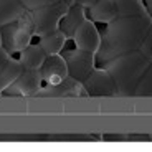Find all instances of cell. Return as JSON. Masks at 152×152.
<instances>
[{
    "label": "cell",
    "instance_id": "obj_13",
    "mask_svg": "<svg viewBox=\"0 0 152 152\" xmlns=\"http://www.w3.org/2000/svg\"><path fill=\"white\" fill-rule=\"evenodd\" d=\"M45 58H46L45 50L40 46V43H33V42L18 53V60L25 69H40Z\"/></svg>",
    "mask_w": 152,
    "mask_h": 152
},
{
    "label": "cell",
    "instance_id": "obj_2",
    "mask_svg": "<svg viewBox=\"0 0 152 152\" xmlns=\"http://www.w3.org/2000/svg\"><path fill=\"white\" fill-rule=\"evenodd\" d=\"M149 63L151 60H147L139 50H136V51H129V53L113 58L103 66L113 76L118 96L129 98V96H134L136 86L139 84Z\"/></svg>",
    "mask_w": 152,
    "mask_h": 152
},
{
    "label": "cell",
    "instance_id": "obj_11",
    "mask_svg": "<svg viewBox=\"0 0 152 152\" xmlns=\"http://www.w3.org/2000/svg\"><path fill=\"white\" fill-rule=\"evenodd\" d=\"M86 17L98 25H106V23L113 22L114 18H118V7L114 0H96L93 5L86 8Z\"/></svg>",
    "mask_w": 152,
    "mask_h": 152
},
{
    "label": "cell",
    "instance_id": "obj_5",
    "mask_svg": "<svg viewBox=\"0 0 152 152\" xmlns=\"http://www.w3.org/2000/svg\"><path fill=\"white\" fill-rule=\"evenodd\" d=\"M83 86L86 89V96H91V98H113V96H118L113 76L109 75V71L104 66H96L83 80Z\"/></svg>",
    "mask_w": 152,
    "mask_h": 152
},
{
    "label": "cell",
    "instance_id": "obj_21",
    "mask_svg": "<svg viewBox=\"0 0 152 152\" xmlns=\"http://www.w3.org/2000/svg\"><path fill=\"white\" fill-rule=\"evenodd\" d=\"M69 5H73V4H78V5H83L84 8H88L89 5H93L96 2V0H66Z\"/></svg>",
    "mask_w": 152,
    "mask_h": 152
},
{
    "label": "cell",
    "instance_id": "obj_22",
    "mask_svg": "<svg viewBox=\"0 0 152 152\" xmlns=\"http://www.w3.org/2000/svg\"><path fill=\"white\" fill-rule=\"evenodd\" d=\"M8 56H10V53H8L4 46H0V68H2V65L8 60Z\"/></svg>",
    "mask_w": 152,
    "mask_h": 152
},
{
    "label": "cell",
    "instance_id": "obj_7",
    "mask_svg": "<svg viewBox=\"0 0 152 152\" xmlns=\"http://www.w3.org/2000/svg\"><path fill=\"white\" fill-rule=\"evenodd\" d=\"M43 86V78L40 69H23L15 83L5 89L4 93L12 96H37Z\"/></svg>",
    "mask_w": 152,
    "mask_h": 152
},
{
    "label": "cell",
    "instance_id": "obj_3",
    "mask_svg": "<svg viewBox=\"0 0 152 152\" xmlns=\"http://www.w3.org/2000/svg\"><path fill=\"white\" fill-rule=\"evenodd\" d=\"M0 30H2V46L10 55H18L35 38L31 10H25L17 22L0 27Z\"/></svg>",
    "mask_w": 152,
    "mask_h": 152
},
{
    "label": "cell",
    "instance_id": "obj_17",
    "mask_svg": "<svg viewBox=\"0 0 152 152\" xmlns=\"http://www.w3.org/2000/svg\"><path fill=\"white\" fill-rule=\"evenodd\" d=\"M118 17H151L142 0H114Z\"/></svg>",
    "mask_w": 152,
    "mask_h": 152
},
{
    "label": "cell",
    "instance_id": "obj_10",
    "mask_svg": "<svg viewBox=\"0 0 152 152\" xmlns=\"http://www.w3.org/2000/svg\"><path fill=\"white\" fill-rule=\"evenodd\" d=\"M37 96H86L83 83L73 76H66L65 80L58 84H45L38 91Z\"/></svg>",
    "mask_w": 152,
    "mask_h": 152
},
{
    "label": "cell",
    "instance_id": "obj_14",
    "mask_svg": "<svg viewBox=\"0 0 152 152\" xmlns=\"http://www.w3.org/2000/svg\"><path fill=\"white\" fill-rule=\"evenodd\" d=\"M23 65L20 63L18 58H15L13 55L8 56V60L5 61L2 68H0V94H4V91L7 89L10 84L15 83V80L22 75Z\"/></svg>",
    "mask_w": 152,
    "mask_h": 152
},
{
    "label": "cell",
    "instance_id": "obj_23",
    "mask_svg": "<svg viewBox=\"0 0 152 152\" xmlns=\"http://www.w3.org/2000/svg\"><path fill=\"white\" fill-rule=\"evenodd\" d=\"M144 2V5H145V10H147V13L152 17V0H142Z\"/></svg>",
    "mask_w": 152,
    "mask_h": 152
},
{
    "label": "cell",
    "instance_id": "obj_12",
    "mask_svg": "<svg viewBox=\"0 0 152 152\" xmlns=\"http://www.w3.org/2000/svg\"><path fill=\"white\" fill-rule=\"evenodd\" d=\"M86 18V8L83 5H78V4H73L69 5L68 12L65 13V17L61 18L60 22V30L66 35L68 42L73 38L75 35V30L80 27V23Z\"/></svg>",
    "mask_w": 152,
    "mask_h": 152
},
{
    "label": "cell",
    "instance_id": "obj_18",
    "mask_svg": "<svg viewBox=\"0 0 152 152\" xmlns=\"http://www.w3.org/2000/svg\"><path fill=\"white\" fill-rule=\"evenodd\" d=\"M134 96H139V98H152V61L149 63L147 69L144 71L139 84L136 86Z\"/></svg>",
    "mask_w": 152,
    "mask_h": 152
},
{
    "label": "cell",
    "instance_id": "obj_4",
    "mask_svg": "<svg viewBox=\"0 0 152 152\" xmlns=\"http://www.w3.org/2000/svg\"><path fill=\"white\" fill-rule=\"evenodd\" d=\"M69 4L66 0H58L55 4L43 5L35 10H31V18H33V35L37 38L43 37L46 33L58 30L60 22L68 12Z\"/></svg>",
    "mask_w": 152,
    "mask_h": 152
},
{
    "label": "cell",
    "instance_id": "obj_8",
    "mask_svg": "<svg viewBox=\"0 0 152 152\" xmlns=\"http://www.w3.org/2000/svg\"><path fill=\"white\" fill-rule=\"evenodd\" d=\"M71 42H75L76 48L96 53L99 50V45H101V30L96 27V23L93 20H89L86 17L80 23V27L75 30Z\"/></svg>",
    "mask_w": 152,
    "mask_h": 152
},
{
    "label": "cell",
    "instance_id": "obj_16",
    "mask_svg": "<svg viewBox=\"0 0 152 152\" xmlns=\"http://www.w3.org/2000/svg\"><path fill=\"white\" fill-rule=\"evenodd\" d=\"M25 10L20 0H0V27L17 22Z\"/></svg>",
    "mask_w": 152,
    "mask_h": 152
},
{
    "label": "cell",
    "instance_id": "obj_19",
    "mask_svg": "<svg viewBox=\"0 0 152 152\" xmlns=\"http://www.w3.org/2000/svg\"><path fill=\"white\" fill-rule=\"evenodd\" d=\"M139 51H141L147 60L152 61V27L149 28L147 35H145L144 40H142L141 46H139Z\"/></svg>",
    "mask_w": 152,
    "mask_h": 152
},
{
    "label": "cell",
    "instance_id": "obj_24",
    "mask_svg": "<svg viewBox=\"0 0 152 152\" xmlns=\"http://www.w3.org/2000/svg\"><path fill=\"white\" fill-rule=\"evenodd\" d=\"M0 46H2V30H0Z\"/></svg>",
    "mask_w": 152,
    "mask_h": 152
},
{
    "label": "cell",
    "instance_id": "obj_15",
    "mask_svg": "<svg viewBox=\"0 0 152 152\" xmlns=\"http://www.w3.org/2000/svg\"><path fill=\"white\" fill-rule=\"evenodd\" d=\"M38 43L45 50L46 55H58L65 50V45L68 43V38L58 28V30L51 31V33H46L43 37H40L38 38Z\"/></svg>",
    "mask_w": 152,
    "mask_h": 152
},
{
    "label": "cell",
    "instance_id": "obj_9",
    "mask_svg": "<svg viewBox=\"0 0 152 152\" xmlns=\"http://www.w3.org/2000/svg\"><path fill=\"white\" fill-rule=\"evenodd\" d=\"M40 73H42V78L45 84L61 83L68 76V66H66V61L63 58V55L61 53L46 55L42 68H40Z\"/></svg>",
    "mask_w": 152,
    "mask_h": 152
},
{
    "label": "cell",
    "instance_id": "obj_6",
    "mask_svg": "<svg viewBox=\"0 0 152 152\" xmlns=\"http://www.w3.org/2000/svg\"><path fill=\"white\" fill-rule=\"evenodd\" d=\"M63 58L66 61V66H68V75L76 78L78 81L83 83V80L86 78L93 69L96 68V53L91 51H86V50L81 48H73V50H66V51H61Z\"/></svg>",
    "mask_w": 152,
    "mask_h": 152
},
{
    "label": "cell",
    "instance_id": "obj_1",
    "mask_svg": "<svg viewBox=\"0 0 152 152\" xmlns=\"http://www.w3.org/2000/svg\"><path fill=\"white\" fill-rule=\"evenodd\" d=\"M151 27L152 17H118L106 23L101 31V45L96 51V65L103 66L119 55L139 50Z\"/></svg>",
    "mask_w": 152,
    "mask_h": 152
},
{
    "label": "cell",
    "instance_id": "obj_20",
    "mask_svg": "<svg viewBox=\"0 0 152 152\" xmlns=\"http://www.w3.org/2000/svg\"><path fill=\"white\" fill-rule=\"evenodd\" d=\"M27 10H35L38 7H43V5H50V4H55L58 0H20Z\"/></svg>",
    "mask_w": 152,
    "mask_h": 152
}]
</instances>
